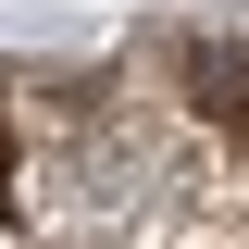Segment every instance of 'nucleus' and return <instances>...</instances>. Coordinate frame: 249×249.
I'll return each instance as SVG.
<instances>
[{"mask_svg":"<svg viewBox=\"0 0 249 249\" xmlns=\"http://www.w3.org/2000/svg\"><path fill=\"white\" fill-rule=\"evenodd\" d=\"M0 199H13V137H0Z\"/></svg>","mask_w":249,"mask_h":249,"instance_id":"f257e3e1","label":"nucleus"}]
</instances>
